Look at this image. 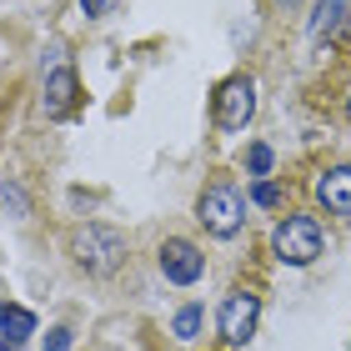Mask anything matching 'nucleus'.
I'll return each instance as SVG.
<instances>
[{"label": "nucleus", "mask_w": 351, "mask_h": 351, "mask_svg": "<svg viewBox=\"0 0 351 351\" xmlns=\"http://www.w3.org/2000/svg\"><path fill=\"white\" fill-rule=\"evenodd\" d=\"M0 331H5L10 341H21V337H30V331H36V316L21 311V306H5V301H0Z\"/></svg>", "instance_id": "9d476101"}, {"label": "nucleus", "mask_w": 351, "mask_h": 351, "mask_svg": "<svg viewBox=\"0 0 351 351\" xmlns=\"http://www.w3.org/2000/svg\"><path fill=\"white\" fill-rule=\"evenodd\" d=\"M316 201L326 206L331 216H346L351 221V166H337L316 181Z\"/></svg>", "instance_id": "6e6552de"}, {"label": "nucleus", "mask_w": 351, "mask_h": 351, "mask_svg": "<svg viewBox=\"0 0 351 351\" xmlns=\"http://www.w3.org/2000/svg\"><path fill=\"white\" fill-rule=\"evenodd\" d=\"M161 271H166V281H176V286H196L206 261H201V251L191 241H166L161 246Z\"/></svg>", "instance_id": "423d86ee"}, {"label": "nucleus", "mask_w": 351, "mask_h": 351, "mask_svg": "<svg viewBox=\"0 0 351 351\" xmlns=\"http://www.w3.org/2000/svg\"><path fill=\"white\" fill-rule=\"evenodd\" d=\"M45 351H71V331H66V326H56V331H51V341H45Z\"/></svg>", "instance_id": "4468645a"}, {"label": "nucleus", "mask_w": 351, "mask_h": 351, "mask_svg": "<svg viewBox=\"0 0 351 351\" xmlns=\"http://www.w3.org/2000/svg\"><path fill=\"white\" fill-rule=\"evenodd\" d=\"M71 256L81 271H90V276H110L121 261H125V236L110 231V226H81L71 236Z\"/></svg>", "instance_id": "f257e3e1"}, {"label": "nucleus", "mask_w": 351, "mask_h": 351, "mask_svg": "<svg viewBox=\"0 0 351 351\" xmlns=\"http://www.w3.org/2000/svg\"><path fill=\"white\" fill-rule=\"evenodd\" d=\"M251 116H256V86H251V75L221 81L216 86V125L221 131H241Z\"/></svg>", "instance_id": "20e7f679"}, {"label": "nucleus", "mask_w": 351, "mask_h": 351, "mask_svg": "<svg viewBox=\"0 0 351 351\" xmlns=\"http://www.w3.org/2000/svg\"><path fill=\"white\" fill-rule=\"evenodd\" d=\"M281 5H301V0H281Z\"/></svg>", "instance_id": "f3484780"}, {"label": "nucleus", "mask_w": 351, "mask_h": 351, "mask_svg": "<svg viewBox=\"0 0 351 351\" xmlns=\"http://www.w3.org/2000/svg\"><path fill=\"white\" fill-rule=\"evenodd\" d=\"M346 21V0H316V15H311V40H331Z\"/></svg>", "instance_id": "1a4fd4ad"}, {"label": "nucleus", "mask_w": 351, "mask_h": 351, "mask_svg": "<svg viewBox=\"0 0 351 351\" xmlns=\"http://www.w3.org/2000/svg\"><path fill=\"white\" fill-rule=\"evenodd\" d=\"M86 5V15H110V5H116V0H81Z\"/></svg>", "instance_id": "2eb2a0df"}, {"label": "nucleus", "mask_w": 351, "mask_h": 351, "mask_svg": "<svg viewBox=\"0 0 351 351\" xmlns=\"http://www.w3.org/2000/svg\"><path fill=\"white\" fill-rule=\"evenodd\" d=\"M256 322H261V296L256 291H231L226 306H221V341L246 346L256 337Z\"/></svg>", "instance_id": "39448f33"}, {"label": "nucleus", "mask_w": 351, "mask_h": 351, "mask_svg": "<svg viewBox=\"0 0 351 351\" xmlns=\"http://www.w3.org/2000/svg\"><path fill=\"white\" fill-rule=\"evenodd\" d=\"M196 216L206 221V231H211V236H236V231H241V221H246V201H241V191H236V186H211L201 196Z\"/></svg>", "instance_id": "7ed1b4c3"}, {"label": "nucleus", "mask_w": 351, "mask_h": 351, "mask_svg": "<svg viewBox=\"0 0 351 351\" xmlns=\"http://www.w3.org/2000/svg\"><path fill=\"white\" fill-rule=\"evenodd\" d=\"M271 246H276V256L286 266H311L322 256V226L311 216H286L276 226V236H271Z\"/></svg>", "instance_id": "f03ea898"}, {"label": "nucleus", "mask_w": 351, "mask_h": 351, "mask_svg": "<svg viewBox=\"0 0 351 351\" xmlns=\"http://www.w3.org/2000/svg\"><path fill=\"white\" fill-rule=\"evenodd\" d=\"M75 71L71 66H56L51 75H45V95H40V106H45V116L51 121H66L71 110H75Z\"/></svg>", "instance_id": "0eeeda50"}, {"label": "nucleus", "mask_w": 351, "mask_h": 351, "mask_svg": "<svg viewBox=\"0 0 351 351\" xmlns=\"http://www.w3.org/2000/svg\"><path fill=\"white\" fill-rule=\"evenodd\" d=\"M271 171V146H251V176H266Z\"/></svg>", "instance_id": "ddd939ff"}, {"label": "nucleus", "mask_w": 351, "mask_h": 351, "mask_svg": "<svg viewBox=\"0 0 351 351\" xmlns=\"http://www.w3.org/2000/svg\"><path fill=\"white\" fill-rule=\"evenodd\" d=\"M251 196H256V206H281V191L271 186V181H256V191H251Z\"/></svg>", "instance_id": "f8f14e48"}, {"label": "nucleus", "mask_w": 351, "mask_h": 351, "mask_svg": "<svg viewBox=\"0 0 351 351\" xmlns=\"http://www.w3.org/2000/svg\"><path fill=\"white\" fill-rule=\"evenodd\" d=\"M0 351H15V341H10V337H0Z\"/></svg>", "instance_id": "dca6fc26"}, {"label": "nucleus", "mask_w": 351, "mask_h": 351, "mask_svg": "<svg viewBox=\"0 0 351 351\" xmlns=\"http://www.w3.org/2000/svg\"><path fill=\"white\" fill-rule=\"evenodd\" d=\"M171 331L181 341H196L201 337V306H181V311H176V322H171Z\"/></svg>", "instance_id": "9b49d317"}, {"label": "nucleus", "mask_w": 351, "mask_h": 351, "mask_svg": "<svg viewBox=\"0 0 351 351\" xmlns=\"http://www.w3.org/2000/svg\"><path fill=\"white\" fill-rule=\"evenodd\" d=\"M346 116H351V95H346Z\"/></svg>", "instance_id": "a211bd4d"}]
</instances>
